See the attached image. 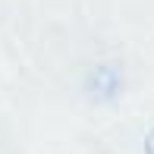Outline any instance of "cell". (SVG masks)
Segmentation results:
<instances>
[{
	"label": "cell",
	"mask_w": 154,
	"mask_h": 154,
	"mask_svg": "<svg viewBox=\"0 0 154 154\" xmlns=\"http://www.w3.org/2000/svg\"><path fill=\"white\" fill-rule=\"evenodd\" d=\"M123 88V75L116 66H97L88 79V94L94 101H113Z\"/></svg>",
	"instance_id": "1"
},
{
	"label": "cell",
	"mask_w": 154,
	"mask_h": 154,
	"mask_svg": "<svg viewBox=\"0 0 154 154\" xmlns=\"http://www.w3.org/2000/svg\"><path fill=\"white\" fill-rule=\"evenodd\" d=\"M145 154H154V129H148L145 135Z\"/></svg>",
	"instance_id": "2"
}]
</instances>
